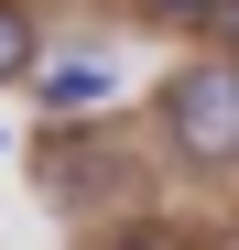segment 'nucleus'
<instances>
[{
    "instance_id": "nucleus-1",
    "label": "nucleus",
    "mask_w": 239,
    "mask_h": 250,
    "mask_svg": "<svg viewBox=\"0 0 239 250\" xmlns=\"http://www.w3.org/2000/svg\"><path fill=\"white\" fill-rule=\"evenodd\" d=\"M163 142L185 152V163H207V174H228L239 163V55H207V65H185V76H163Z\"/></svg>"
},
{
    "instance_id": "nucleus-2",
    "label": "nucleus",
    "mask_w": 239,
    "mask_h": 250,
    "mask_svg": "<svg viewBox=\"0 0 239 250\" xmlns=\"http://www.w3.org/2000/svg\"><path fill=\"white\" fill-rule=\"evenodd\" d=\"M33 87H44V109H98L109 98V65L76 55V65H33Z\"/></svg>"
},
{
    "instance_id": "nucleus-3",
    "label": "nucleus",
    "mask_w": 239,
    "mask_h": 250,
    "mask_svg": "<svg viewBox=\"0 0 239 250\" xmlns=\"http://www.w3.org/2000/svg\"><path fill=\"white\" fill-rule=\"evenodd\" d=\"M22 76H33V22L0 0V87H22Z\"/></svg>"
},
{
    "instance_id": "nucleus-4",
    "label": "nucleus",
    "mask_w": 239,
    "mask_h": 250,
    "mask_svg": "<svg viewBox=\"0 0 239 250\" xmlns=\"http://www.w3.org/2000/svg\"><path fill=\"white\" fill-rule=\"evenodd\" d=\"M152 22H218V0H141Z\"/></svg>"
},
{
    "instance_id": "nucleus-5",
    "label": "nucleus",
    "mask_w": 239,
    "mask_h": 250,
    "mask_svg": "<svg viewBox=\"0 0 239 250\" xmlns=\"http://www.w3.org/2000/svg\"><path fill=\"white\" fill-rule=\"evenodd\" d=\"M218 33H228V55H239V0H218Z\"/></svg>"
},
{
    "instance_id": "nucleus-6",
    "label": "nucleus",
    "mask_w": 239,
    "mask_h": 250,
    "mask_svg": "<svg viewBox=\"0 0 239 250\" xmlns=\"http://www.w3.org/2000/svg\"><path fill=\"white\" fill-rule=\"evenodd\" d=\"M131 250H141V239H131Z\"/></svg>"
}]
</instances>
